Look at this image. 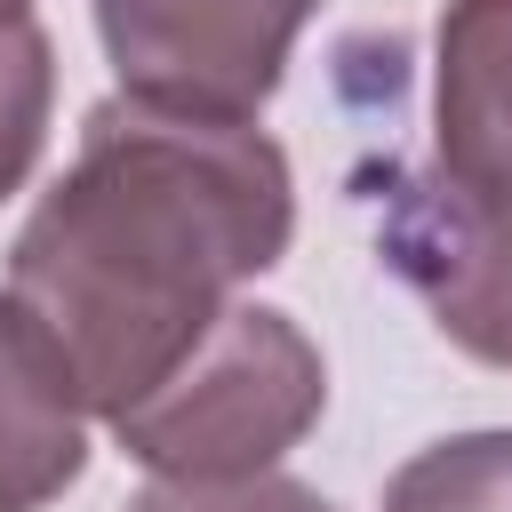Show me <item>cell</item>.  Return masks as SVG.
Instances as JSON below:
<instances>
[{
	"label": "cell",
	"mask_w": 512,
	"mask_h": 512,
	"mask_svg": "<svg viewBox=\"0 0 512 512\" xmlns=\"http://www.w3.org/2000/svg\"><path fill=\"white\" fill-rule=\"evenodd\" d=\"M128 512H336V504L288 472H240V480H152Z\"/></svg>",
	"instance_id": "obj_9"
},
{
	"label": "cell",
	"mask_w": 512,
	"mask_h": 512,
	"mask_svg": "<svg viewBox=\"0 0 512 512\" xmlns=\"http://www.w3.org/2000/svg\"><path fill=\"white\" fill-rule=\"evenodd\" d=\"M312 8L320 0H96V40L120 72V96L256 120Z\"/></svg>",
	"instance_id": "obj_3"
},
{
	"label": "cell",
	"mask_w": 512,
	"mask_h": 512,
	"mask_svg": "<svg viewBox=\"0 0 512 512\" xmlns=\"http://www.w3.org/2000/svg\"><path fill=\"white\" fill-rule=\"evenodd\" d=\"M440 168L512 200V0H448L432 32Z\"/></svg>",
	"instance_id": "obj_5"
},
{
	"label": "cell",
	"mask_w": 512,
	"mask_h": 512,
	"mask_svg": "<svg viewBox=\"0 0 512 512\" xmlns=\"http://www.w3.org/2000/svg\"><path fill=\"white\" fill-rule=\"evenodd\" d=\"M328 408L320 344L272 304H224L192 360L112 416L120 456L152 480H240L272 472Z\"/></svg>",
	"instance_id": "obj_2"
},
{
	"label": "cell",
	"mask_w": 512,
	"mask_h": 512,
	"mask_svg": "<svg viewBox=\"0 0 512 512\" xmlns=\"http://www.w3.org/2000/svg\"><path fill=\"white\" fill-rule=\"evenodd\" d=\"M376 256L456 352L512 368V200L504 192H480L440 160L392 168L376 192Z\"/></svg>",
	"instance_id": "obj_4"
},
{
	"label": "cell",
	"mask_w": 512,
	"mask_h": 512,
	"mask_svg": "<svg viewBox=\"0 0 512 512\" xmlns=\"http://www.w3.org/2000/svg\"><path fill=\"white\" fill-rule=\"evenodd\" d=\"M48 104H56V48L32 0H0V200L32 176L48 144Z\"/></svg>",
	"instance_id": "obj_8"
},
{
	"label": "cell",
	"mask_w": 512,
	"mask_h": 512,
	"mask_svg": "<svg viewBox=\"0 0 512 512\" xmlns=\"http://www.w3.org/2000/svg\"><path fill=\"white\" fill-rule=\"evenodd\" d=\"M296 232L288 152L256 120L104 96L8 248L0 304L40 336L88 416L136 408Z\"/></svg>",
	"instance_id": "obj_1"
},
{
	"label": "cell",
	"mask_w": 512,
	"mask_h": 512,
	"mask_svg": "<svg viewBox=\"0 0 512 512\" xmlns=\"http://www.w3.org/2000/svg\"><path fill=\"white\" fill-rule=\"evenodd\" d=\"M88 472V408L40 336L0 304V512H40Z\"/></svg>",
	"instance_id": "obj_6"
},
{
	"label": "cell",
	"mask_w": 512,
	"mask_h": 512,
	"mask_svg": "<svg viewBox=\"0 0 512 512\" xmlns=\"http://www.w3.org/2000/svg\"><path fill=\"white\" fill-rule=\"evenodd\" d=\"M376 512H512V432H456L416 448Z\"/></svg>",
	"instance_id": "obj_7"
}]
</instances>
